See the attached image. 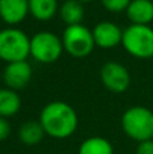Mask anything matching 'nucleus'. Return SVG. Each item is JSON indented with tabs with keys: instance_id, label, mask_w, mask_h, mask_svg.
<instances>
[{
	"instance_id": "20",
	"label": "nucleus",
	"mask_w": 153,
	"mask_h": 154,
	"mask_svg": "<svg viewBox=\"0 0 153 154\" xmlns=\"http://www.w3.org/2000/svg\"><path fill=\"white\" fill-rule=\"evenodd\" d=\"M77 2H80V3H89V2H92V0H77Z\"/></svg>"
},
{
	"instance_id": "13",
	"label": "nucleus",
	"mask_w": 153,
	"mask_h": 154,
	"mask_svg": "<svg viewBox=\"0 0 153 154\" xmlns=\"http://www.w3.org/2000/svg\"><path fill=\"white\" fill-rule=\"evenodd\" d=\"M22 100L16 91L10 88L0 89V116L2 118H11L16 115L20 109Z\"/></svg>"
},
{
	"instance_id": "5",
	"label": "nucleus",
	"mask_w": 153,
	"mask_h": 154,
	"mask_svg": "<svg viewBox=\"0 0 153 154\" xmlns=\"http://www.w3.org/2000/svg\"><path fill=\"white\" fill-rule=\"evenodd\" d=\"M61 41L64 45V50L69 56L76 57V58H84L89 56L95 48L92 30L83 24L67 26Z\"/></svg>"
},
{
	"instance_id": "2",
	"label": "nucleus",
	"mask_w": 153,
	"mask_h": 154,
	"mask_svg": "<svg viewBox=\"0 0 153 154\" xmlns=\"http://www.w3.org/2000/svg\"><path fill=\"white\" fill-rule=\"evenodd\" d=\"M122 128L125 134L138 143L153 139V112L146 107L136 106L122 115Z\"/></svg>"
},
{
	"instance_id": "17",
	"label": "nucleus",
	"mask_w": 153,
	"mask_h": 154,
	"mask_svg": "<svg viewBox=\"0 0 153 154\" xmlns=\"http://www.w3.org/2000/svg\"><path fill=\"white\" fill-rule=\"evenodd\" d=\"M102 5L108 11V12H122L126 11L132 0H100Z\"/></svg>"
},
{
	"instance_id": "18",
	"label": "nucleus",
	"mask_w": 153,
	"mask_h": 154,
	"mask_svg": "<svg viewBox=\"0 0 153 154\" xmlns=\"http://www.w3.org/2000/svg\"><path fill=\"white\" fill-rule=\"evenodd\" d=\"M11 134V126L5 118L0 116V141H4Z\"/></svg>"
},
{
	"instance_id": "10",
	"label": "nucleus",
	"mask_w": 153,
	"mask_h": 154,
	"mask_svg": "<svg viewBox=\"0 0 153 154\" xmlns=\"http://www.w3.org/2000/svg\"><path fill=\"white\" fill-rule=\"evenodd\" d=\"M29 12V0H0V18L10 26L23 22Z\"/></svg>"
},
{
	"instance_id": "14",
	"label": "nucleus",
	"mask_w": 153,
	"mask_h": 154,
	"mask_svg": "<svg viewBox=\"0 0 153 154\" xmlns=\"http://www.w3.org/2000/svg\"><path fill=\"white\" fill-rule=\"evenodd\" d=\"M57 0H29V11L37 20L48 22L58 11Z\"/></svg>"
},
{
	"instance_id": "16",
	"label": "nucleus",
	"mask_w": 153,
	"mask_h": 154,
	"mask_svg": "<svg viewBox=\"0 0 153 154\" xmlns=\"http://www.w3.org/2000/svg\"><path fill=\"white\" fill-rule=\"evenodd\" d=\"M79 154H114V147L103 137H91L81 142Z\"/></svg>"
},
{
	"instance_id": "11",
	"label": "nucleus",
	"mask_w": 153,
	"mask_h": 154,
	"mask_svg": "<svg viewBox=\"0 0 153 154\" xmlns=\"http://www.w3.org/2000/svg\"><path fill=\"white\" fill-rule=\"evenodd\" d=\"M126 15L132 24L149 26L153 20V2L152 0H132L126 10Z\"/></svg>"
},
{
	"instance_id": "19",
	"label": "nucleus",
	"mask_w": 153,
	"mask_h": 154,
	"mask_svg": "<svg viewBox=\"0 0 153 154\" xmlns=\"http://www.w3.org/2000/svg\"><path fill=\"white\" fill-rule=\"evenodd\" d=\"M136 154H153V139L138 143Z\"/></svg>"
},
{
	"instance_id": "6",
	"label": "nucleus",
	"mask_w": 153,
	"mask_h": 154,
	"mask_svg": "<svg viewBox=\"0 0 153 154\" xmlns=\"http://www.w3.org/2000/svg\"><path fill=\"white\" fill-rule=\"evenodd\" d=\"M64 51L61 38L49 31L37 32L30 38V56L41 64H53Z\"/></svg>"
},
{
	"instance_id": "3",
	"label": "nucleus",
	"mask_w": 153,
	"mask_h": 154,
	"mask_svg": "<svg viewBox=\"0 0 153 154\" xmlns=\"http://www.w3.org/2000/svg\"><path fill=\"white\" fill-rule=\"evenodd\" d=\"M122 46L130 54L140 60L153 57V29L142 24H130L123 30Z\"/></svg>"
},
{
	"instance_id": "4",
	"label": "nucleus",
	"mask_w": 153,
	"mask_h": 154,
	"mask_svg": "<svg viewBox=\"0 0 153 154\" xmlns=\"http://www.w3.org/2000/svg\"><path fill=\"white\" fill-rule=\"evenodd\" d=\"M30 56V38L22 30L7 27L0 30V60L8 62L26 61Z\"/></svg>"
},
{
	"instance_id": "15",
	"label": "nucleus",
	"mask_w": 153,
	"mask_h": 154,
	"mask_svg": "<svg viewBox=\"0 0 153 154\" xmlns=\"http://www.w3.org/2000/svg\"><path fill=\"white\" fill-rule=\"evenodd\" d=\"M60 10V16L62 22L68 26H75V24H81L84 19V7L83 3L77 0H67L61 4Z\"/></svg>"
},
{
	"instance_id": "9",
	"label": "nucleus",
	"mask_w": 153,
	"mask_h": 154,
	"mask_svg": "<svg viewBox=\"0 0 153 154\" xmlns=\"http://www.w3.org/2000/svg\"><path fill=\"white\" fill-rule=\"evenodd\" d=\"M122 34L123 30L113 22H100L92 29L95 46L102 49H111L122 43Z\"/></svg>"
},
{
	"instance_id": "1",
	"label": "nucleus",
	"mask_w": 153,
	"mask_h": 154,
	"mask_svg": "<svg viewBox=\"0 0 153 154\" xmlns=\"http://www.w3.org/2000/svg\"><path fill=\"white\" fill-rule=\"evenodd\" d=\"M39 123L46 135L56 139H67L75 134L79 118L72 106L65 101H52L39 114Z\"/></svg>"
},
{
	"instance_id": "7",
	"label": "nucleus",
	"mask_w": 153,
	"mask_h": 154,
	"mask_svg": "<svg viewBox=\"0 0 153 154\" xmlns=\"http://www.w3.org/2000/svg\"><path fill=\"white\" fill-rule=\"evenodd\" d=\"M100 80L108 91L114 93H122L130 85V75L127 69L119 62L108 61L100 69Z\"/></svg>"
},
{
	"instance_id": "8",
	"label": "nucleus",
	"mask_w": 153,
	"mask_h": 154,
	"mask_svg": "<svg viewBox=\"0 0 153 154\" xmlns=\"http://www.w3.org/2000/svg\"><path fill=\"white\" fill-rule=\"evenodd\" d=\"M33 77L31 65L27 61H18L7 64L4 72H3V80L7 88L18 91L24 88L30 82Z\"/></svg>"
},
{
	"instance_id": "12",
	"label": "nucleus",
	"mask_w": 153,
	"mask_h": 154,
	"mask_svg": "<svg viewBox=\"0 0 153 154\" xmlns=\"http://www.w3.org/2000/svg\"><path fill=\"white\" fill-rule=\"evenodd\" d=\"M45 135L46 134L43 131V127L41 126L39 120L38 122H35V120L24 122L18 130V137L20 142L27 146H35V145L41 143Z\"/></svg>"
}]
</instances>
